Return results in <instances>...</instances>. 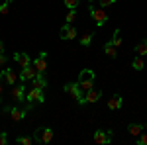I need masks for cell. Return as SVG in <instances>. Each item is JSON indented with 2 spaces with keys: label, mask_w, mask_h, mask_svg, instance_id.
Instances as JSON below:
<instances>
[{
  "label": "cell",
  "mask_w": 147,
  "mask_h": 145,
  "mask_svg": "<svg viewBox=\"0 0 147 145\" xmlns=\"http://www.w3.org/2000/svg\"><path fill=\"white\" fill-rule=\"evenodd\" d=\"M116 4V0H100V8H106V6H112Z\"/></svg>",
  "instance_id": "f1b7e54d"
},
{
  "label": "cell",
  "mask_w": 147,
  "mask_h": 145,
  "mask_svg": "<svg viewBox=\"0 0 147 145\" xmlns=\"http://www.w3.org/2000/svg\"><path fill=\"white\" fill-rule=\"evenodd\" d=\"M100 98H102V90H96V88L86 90V94H84V102L86 104H94V102H98Z\"/></svg>",
  "instance_id": "4fadbf2b"
},
{
  "label": "cell",
  "mask_w": 147,
  "mask_h": 145,
  "mask_svg": "<svg viewBox=\"0 0 147 145\" xmlns=\"http://www.w3.org/2000/svg\"><path fill=\"white\" fill-rule=\"evenodd\" d=\"M2 67H8V59H6L4 53H0V69Z\"/></svg>",
  "instance_id": "83f0119b"
},
{
  "label": "cell",
  "mask_w": 147,
  "mask_h": 145,
  "mask_svg": "<svg viewBox=\"0 0 147 145\" xmlns=\"http://www.w3.org/2000/svg\"><path fill=\"white\" fill-rule=\"evenodd\" d=\"M35 75H37V69H35L34 65H30V67H24L22 71H20V75H18V77H20L22 82H30Z\"/></svg>",
  "instance_id": "8fae6325"
},
{
  "label": "cell",
  "mask_w": 147,
  "mask_h": 145,
  "mask_svg": "<svg viewBox=\"0 0 147 145\" xmlns=\"http://www.w3.org/2000/svg\"><path fill=\"white\" fill-rule=\"evenodd\" d=\"M92 37H94V34H84V35L79 39L80 45H82V47H88V45L92 43Z\"/></svg>",
  "instance_id": "7402d4cb"
},
{
  "label": "cell",
  "mask_w": 147,
  "mask_h": 145,
  "mask_svg": "<svg viewBox=\"0 0 147 145\" xmlns=\"http://www.w3.org/2000/svg\"><path fill=\"white\" fill-rule=\"evenodd\" d=\"M4 112L10 114L14 122H22L24 118H26V110L20 108V106H4Z\"/></svg>",
  "instance_id": "ba28073f"
},
{
  "label": "cell",
  "mask_w": 147,
  "mask_h": 145,
  "mask_svg": "<svg viewBox=\"0 0 147 145\" xmlns=\"http://www.w3.org/2000/svg\"><path fill=\"white\" fill-rule=\"evenodd\" d=\"M102 49H104V53L110 57V59H116V57H118V47H116V45H114L112 41L104 43V47H102Z\"/></svg>",
  "instance_id": "e0dca14e"
},
{
  "label": "cell",
  "mask_w": 147,
  "mask_h": 145,
  "mask_svg": "<svg viewBox=\"0 0 147 145\" xmlns=\"http://www.w3.org/2000/svg\"><path fill=\"white\" fill-rule=\"evenodd\" d=\"M94 80H96V73L92 71V69H82L79 73V86L82 88V92H86V90L94 88Z\"/></svg>",
  "instance_id": "6da1fadb"
},
{
  "label": "cell",
  "mask_w": 147,
  "mask_h": 145,
  "mask_svg": "<svg viewBox=\"0 0 147 145\" xmlns=\"http://www.w3.org/2000/svg\"><path fill=\"white\" fill-rule=\"evenodd\" d=\"M134 51H136L137 55H141V57L147 55V37H145V39H141V41H139V43L134 47Z\"/></svg>",
  "instance_id": "d6986e66"
},
{
  "label": "cell",
  "mask_w": 147,
  "mask_h": 145,
  "mask_svg": "<svg viewBox=\"0 0 147 145\" xmlns=\"http://www.w3.org/2000/svg\"><path fill=\"white\" fill-rule=\"evenodd\" d=\"M110 41H112L116 47H120V45H122V37H120V30H118V28H116V32H114V37L110 39Z\"/></svg>",
  "instance_id": "603a6c76"
},
{
  "label": "cell",
  "mask_w": 147,
  "mask_h": 145,
  "mask_svg": "<svg viewBox=\"0 0 147 145\" xmlns=\"http://www.w3.org/2000/svg\"><path fill=\"white\" fill-rule=\"evenodd\" d=\"M0 14L4 16V14H8V2L4 0V4H0Z\"/></svg>",
  "instance_id": "f546056e"
},
{
  "label": "cell",
  "mask_w": 147,
  "mask_h": 145,
  "mask_svg": "<svg viewBox=\"0 0 147 145\" xmlns=\"http://www.w3.org/2000/svg\"><path fill=\"white\" fill-rule=\"evenodd\" d=\"M32 65L37 69V73H45V71H47V51L37 53V57L32 61Z\"/></svg>",
  "instance_id": "9c48e42d"
},
{
  "label": "cell",
  "mask_w": 147,
  "mask_h": 145,
  "mask_svg": "<svg viewBox=\"0 0 147 145\" xmlns=\"http://www.w3.org/2000/svg\"><path fill=\"white\" fill-rule=\"evenodd\" d=\"M16 143H18V145H32V143H34V137H28V135H18V137H16Z\"/></svg>",
  "instance_id": "44dd1931"
},
{
  "label": "cell",
  "mask_w": 147,
  "mask_h": 145,
  "mask_svg": "<svg viewBox=\"0 0 147 145\" xmlns=\"http://www.w3.org/2000/svg\"><path fill=\"white\" fill-rule=\"evenodd\" d=\"M32 86H37V88H47V78L43 77V73H37L34 78H32Z\"/></svg>",
  "instance_id": "9a60e30c"
},
{
  "label": "cell",
  "mask_w": 147,
  "mask_h": 145,
  "mask_svg": "<svg viewBox=\"0 0 147 145\" xmlns=\"http://www.w3.org/2000/svg\"><path fill=\"white\" fill-rule=\"evenodd\" d=\"M6 143H8V134L0 132V145H6Z\"/></svg>",
  "instance_id": "4316f807"
},
{
  "label": "cell",
  "mask_w": 147,
  "mask_h": 145,
  "mask_svg": "<svg viewBox=\"0 0 147 145\" xmlns=\"http://www.w3.org/2000/svg\"><path fill=\"white\" fill-rule=\"evenodd\" d=\"M14 61L20 65V67H30L32 65V59H30V55L28 53H14Z\"/></svg>",
  "instance_id": "5bb4252c"
},
{
  "label": "cell",
  "mask_w": 147,
  "mask_h": 145,
  "mask_svg": "<svg viewBox=\"0 0 147 145\" xmlns=\"http://www.w3.org/2000/svg\"><path fill=\"white\" fill-rule=\"evenodd\" d=\"M65 2V6H67L69 10H77V6H79L80 0H63Z\"/></svg>",
  "instance_id": "cb8c5ba5"
},
{
  "label": "cell",
  "mask_w": 147,
  "mask_h": 145,
  "mask_svg": "<svg viewBox=\"0 0 147 145\" xmlns=\"http://www.w3.org/2000/svg\"><path fill=\"white\" fill-rule=\"evenodd\" d=\"M2 92H4V86L0 84V104H2Z\"/></svg>",
  "instance_id": "1f68e13d"
},
{
  "label": "cell",
  "mask_w": 147,
  "mask_h": 145,
  "mask_svg": "<svg viewBox=\"0 0 147 145\" xmlns=\"http://www.w3.org/2000/svg\"><path fill=\"white\" fill-rule=\"evenodd\" d=\"M59 37H61V39H65V41L75 39V37H77V28H75L73 24H65V26L59 30Z\"/></svg>",
  "instance_id": "52a82bcc"
},
{
  "label": "cell",
  "mask_w": 147,
  "mask_h": 145,
  "mask_svg": "<svg viewBox=\"0 0 147 145\" xmlns=\"http://www.w3.org/2000/svg\"><path fill=\"white\" fill-rule=\"evenodd\" d=\"M131 69H134V71H143V69H145V61H143L141 55H137L136 59L131 61Z\"/></svg>",
  "instance_id": "ffe728a7"
},
{
  "label": "cell",
  "mask_w": 147,
  "mask_h": 145,
  "mask_svg": "<svg viewBox=\"0 0 147 145\" xmlns=\"http://www.w3.org/2000/svg\"><path fill=\"white\" fill-rule=\"evenodd\" d=\"M122 106H124V100H122L120 94H114L112 98L108 100V108H110V110H120Z\"/></svg>",
  "instance_id": "2e32d148"
},
{
  "label": "cell",
  "mask_w": 147,
  "mask_h": 145,
  "mask_svg": "<svg viewBox=\"0 0 147 145\" xmlns=\"http://www.w3.org/2000/svg\"><path fill=\"white\" fill-rule=\"evenodd\" d=\"M26 84H14V88H12V98L18 102V104H22V102H26Z\"/></svg>",
  "instance_id": "30bf717a"
},
{
  "label": "cell",
  "mask_w": 147,
  "mask_h": 145,
  "mask_svg": "<svg viewBox=\"0 0 147 145\" xmlns=\"http://www.w3.org/2000/svg\"><path fill=\"white\" fill-rule=\"evenodd\" d=\"M63 90H65L67 94H71V96L79 102L80 106H84V104H86V102H84V92H82V88L79 86V82H67V84L63 86Z\"/></svg>",
  "instance_id": "7a4b0ae2"
},
{
  "label": "cell",
  "mask_w": 147,
  "mask_h": 145,
  "mask_svg": "<svg viewBox=\"0 0 147 145\" xmlns=\"http://www.w3.org/2000/svg\"><path fill=\"white\" fill-rule=\"evenodd\" d=\"M143 129H145L143 123H129V125H127V132H129V135H134V137H137Z\"/></svg>",
  "instance_id": "ac0fdd59"
},
{
  "label": "cell",
  "mask_w": 147,
  "mask_h": 145,
  "mask_svg": "<svg viewBox=\"0 0 147 145\" xmlns=\"http://www.w3.org/2000/svg\"><path fill=\"white\" fill-rule=\"evenodd\" d=\"M0 53H6V49H4V43H2V39H0Z\"/></svg>",
  "instance_id": "4dcf8cb0"
},
{
  "label": "cell",
  "mask_w": 147,
  "mask_h": 145,
  "mask_svg": "<svg viewBox=\"0 0 147 145\" xmlns=\"http://www.w3.org/2000/svg\"><path fill=\"white\" fill-rule=\"evenodd\" d=\"M26 102L30 104H43L45 102V94H43V88H37V86H32V88L26 92Z\"/></svg>",
  "instance_id": "277c9868"
},
{
  "label": "cell",
  "mask_w": 147,
  "mask_h": 145,
  "mask_svg": "<svg viewBox=\"0 0 147 145\" xmlns=\"http://www.w3.org/2000/svg\"><path fill=\"white\" fill-rule=\"evenodd\" d=\"M0 78L2 80H6V84H16V80H18V73L14 71V69H10V67H6L4 71H2V75H0Z\"/></svg>",
  "instance_id": "7c38bea8"
},
{
  "label": "cell",
  "mask_w": 147,
  "mask_h": 145,
  "mask_svg": "<svg viewBox=\"0 0 147 145\" xmlns=\"http://www.w3.org/2000/svg\"><path fill=\"white\" fill-rule=\"evenodd\" d=\"M32 137H34V143H51L53 141V129L51 127H37Z\"/></svg>",
  "instance_id": "3957f363"
},
{
  "label": "cell",
  "mask_w": 147,
  "mask_h": 145,
  "mask_svg": "<svg viewBox=\"0 0 147 145\" xmlns=\"http://www.w3.org/2000/svg\"><path fill=\"white\" fill-rule=\"evenodd\" d=\"M75 20H77V10H69V12H67V18H65V22H67V24H73Z\"/></svg>",
  "instance_id": "d4e9b609"
},
{
  "label": "cell",
  "mask_w": 147,
  "mask_h": 145,
  "mask_svg": "<svg viewBox=\"0 0 147 145\" xmlns=\"http://www.w3.org/2000/svg\"><path fill=\"white\" fill-rule=\"evenodd\" d=\"M6 2H8V4H10V2H14V0H6Z\"/></svg>",
  "instance_id": "d6a6232c"
},
{
  "label": "cell",
  "mask_w": 147,
  "mask_h": 145,
  "mask_svg": "<svg viewBox=\"0 0 147 145\" xmlns=\"http://www.w3.org/2000/svg\"><path fill=\"white\" fill-rule=\"evenodd\" d=\"M94 143H100V145H106V143H112L114 139V132L112 129H96L94 135H92Z\"/></svg>",
  "instance_id": "5b68a950"
},
{
  "label": "cell",
  "mask_w": 147,
  "mask_h": 145,
  "mask_svg": "<svg viewBox=\"0 0 147 145\" xmlns=\"http://www.w3.org/2000/svg\"><path fill=\"white\" fill-rule=\"evenodd\" d=\"M88 12H90L92 20L96 22V26H98V28H102L104 24L108 22V14L104 12V8H96V6H88Z\"/></svg>",
  "instance_id": "8992f818"
},
{
  "label": "cell",
  "mask_w": 147,
  "mask_h": 145,
  "mask_svg": "<svg viewBox=\"0 0 147 145\" xmlns=\"http://www.w3.org/2000/svg\"><path fill=\"white\" fill-rule=\"evenodd\" d=\"M137 145H147V132H141L137 135Z\"/></svg>",
  "instance_id": "484cf974"
}]
</instances>
